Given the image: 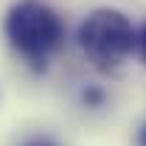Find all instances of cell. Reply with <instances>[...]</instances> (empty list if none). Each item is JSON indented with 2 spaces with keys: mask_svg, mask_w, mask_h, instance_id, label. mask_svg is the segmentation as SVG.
I'll list each match as a JSON object with an SVG mask.
<instances>
[{
  "mask_svg": "<svg viewBox=\"0 0 146 146\" xmlns=\"http://www.w3.org/2000/svg\"><path fill=\"white\" fill-rule=\"evenodd\" d=\"M9 45L23 54L34 68H45V59L62 42V20L45 0H17L3 20Z\"/></svg>",
  "mask_w": 146,
  "mask_h": 146,
  "instance_id": "1",
  "label": "cell"
},
{
  "mask_svg": "<svg viewBox=\"0 0 146 146\" xmlns=\"http://www.w3.org/2000/svg\"><path fill=\"white\" fill-rule=\"evenodd\" d=\"M79 48L93 68L115 70L138 48V28L118 9H96L79 25Z\"/></svg>",
  "mask_w": 146,
  "mask_h": 146,
  "instance_id": "2",
  "label": "cell"
},
{
  "mask_svg": "<svg viewBox=\"0 0 146 146\" xmlns=\"http://www.w3.org/2000/svg\"><path fill=\"white\" fill-rule=\"evenodd\" d=\"M23 146H59V143H56L51 135H31V138L23 141Z\"/></svg>",
  "mask_w": 146,
  "mask_h": 146,
  "instance_id": "4",
  "label": "cell"
},
{
  "mask_svg": "<svg viewBox=\"0 0 146 146\" xmlns=\"http://www.w3.org/2000/svg\"><path fill=\"white\" fill-rule=\"evenodd\" d=\"M138 48H141V54L146 59V23H143V28H141V34H138Z\"/></svg>",
  "mask_w": 146,
  "mask_h": 146,
  "instance_id": "5",
  "label": "cell"
},
{
  "mask_svg": "<svg viewBox=\"0 0 146 146\" xmlns=\"http://www.w3.org/2000/svg\"><path fill=\"white\" fill-rule=\"evenodd\" d=\"M138 146H146V121L141 124V129H138Z\"/></svg>",
  "mask_w": 146,
  "mask_h": 146,
  "instance_id": "6",
  "label": "cell"
},
{
  "mask_svg": "<svg viewBox=\"0 0 146 146\" xmlns=\"http://www.w3.org/2000/svg\"><path fill=\"white\" fill-rule=\"evenodd\" d=\"M79 101H82V107H87V110H98V107H104L107 93H104L101 84H84L79 90Z\"/></svg>",
  "mask_w": 146,
  "mask_h": 146,
  "instance_id": "3",
  "label": "cell"
}]
</instances>
